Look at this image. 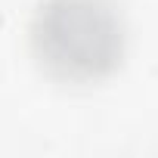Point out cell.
Segmentation results:
<instances>
[{
	"instance_id": "1",
	"label": "cell",
	"mask_w": 158,
	"mask_h": 158,
	"mask_svg": "<svg viewBox=\"0 0 158 158\" xmlns=\"http://www.w3.org/2000/svg\"><path fill=\"white\" fill-rule=\"evenodd\" d=\"M31 53L59 84H99L124 59L121 13L112 0H47L31 22Z\"/></svg>"
}]
</instances>
